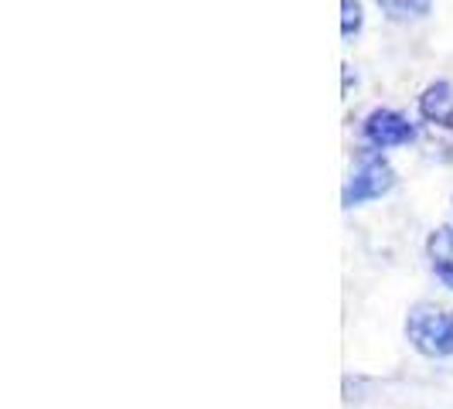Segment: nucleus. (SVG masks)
Masks as SVG:
<instances>
[{"label":"nucleus","mask_w":453,"mask_h":409,"mask_svg":"<svg viewBox=\"0 0 453 409\" xmlns=\"http://www.w3.org/2000/svg\"><path fill=\"white\" fill-rule=\"evenodd\" d=\"M406 335L412 348L426 359H447L453 355V314L436 304H416L409 311Z\"/></svg>","instance_id":"nucleus-1"},{"label":"nucleus","mask_w":453,"mask_h":409,"mask_svg":"<svg viewBox=\"0 0 453 409\" xmlns=\"http://www.w3.org/2000/svg\"><path fill=\"white\" fill-rule=\"evenodd\" d=\"M430 263L433 273L453 290V228H436L430 235Z\"/></svg>","instance_id":"nucleus-4"},{"label":"nucleus","mask_w":453,"mask_h":409,"mask_svg":"<svg viewBox=\"0 0 453 409\" xmlns=\"http://www.w3.org/2000/svg\"><path fill=\"white\" fill-rule=\"evenodd\" d=\"M358 27H362V7H358V0H344V24H341V35H344V38H355Z\"/></svg>","instance_id":"nucleus-6"},{"label":"nucleus","mask_w":453,"mask_h":409,"mask_svg":"<svg viewBox=\"0 0 453 409\" xmlns=\"http://www.w3.org/2000/svg\"><path fill=\"white\" fill-rule=\"evenodd\" d=\"M392 184H395V171L388 167V160L382 154H365L362 164L351 171V181L344 184V204L355 208V204L375 202Z\"/></svg>","instance_id":"nucleus-2"},{"label":"nucleus","mask_w":453,"mask_h":409,"mask_svg":"<svg viewBox=\"0 0 453 409\" xmlns=\"http://www.w3.org/2000/svg\"><path fill=\"white\" fill-rule=\"evenodd\" d=\"M412 136H416V127H412L403 113H395V110H375V113L365 120V140H368L375 150L403 147Z\"/></svg>","instance_id":"nucleus-3"},{"label":"nucleus","mask_w":453,"mask_h":409,"mask_svg":"<svg viewBox=\"0 0 453 409\" xmlns=\"http://www.w3.org/2000/svg\"><path fill=\"white\" fill-rule=\"evenodd\" d=\"M386 11H392V14H406V11H412L419 0H379Z\"/></svg>","instance_id":"nucleus-7"},{"label":"nucleus","mask_w":453,"mask_h":409,"mask_svg":"<svg viewBox=\"0 0 453 409\" xmlns=\"http://www.w3.org/2000/svg\"><path fill=\"white\" fill-rule=\"evenodd\" d=\"M419 110L426 120L433 123H450L453 120V89L447 82H436L430 89L423 92V99H419Z\"/></svg>","instance_id":"nucleus-5"}]
</instances>
